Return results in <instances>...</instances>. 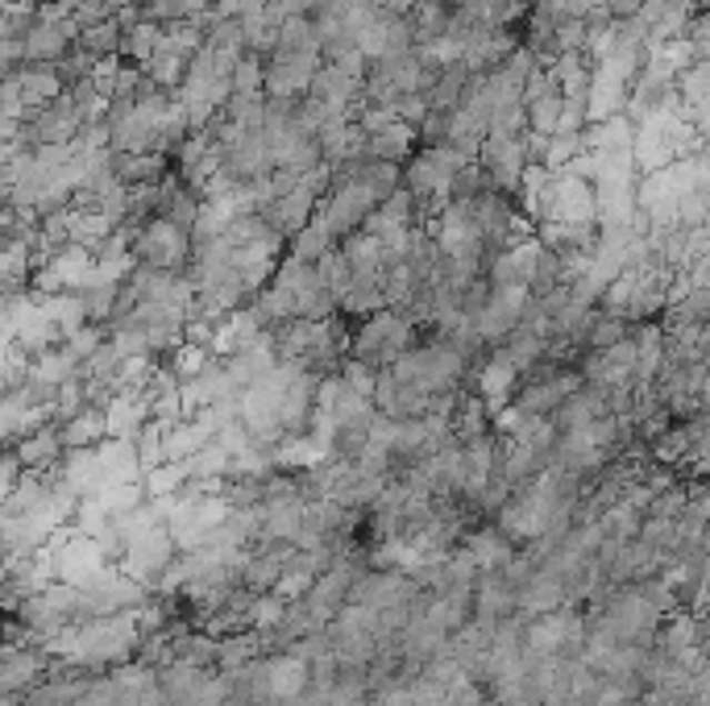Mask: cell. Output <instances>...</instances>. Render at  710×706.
<instances>
[{
  "instance_id": "cell-4",
  "label": "cell",
  "mask_w": 710,
  "mask_h": 706,
  "mask_svg": "<svg viewBox=\"0 0 710 706\" xmlns=\"http://www.w3.org/2000/svg\"><path fill=\"white\" fill-rule=\"evenodd\" d=\"M549 341H544V337H540V332H532V329H511L503 337V341H499V346L490 349V354H499V358L507 361V366H511V370H516V375H528V370H532V366H537V361H544L549 358Z\"/></svg>"
},
{
  "instance_id": "cell-5",
  "label": "cell",
  "mask_w": 710,
  "mask_h": 706,
  "mask_svg": "<svg viewBox=\"0 0 710 706\" xmlns=\"http://www.w3.org/2000/svg\"><path fill=\"white\" fill-rule=\"evenodd\" d=\"M63 449H96L100 440H109V424H104V408L100 404H83L71 420L59 424Z\"/></svg>"
},
{
  "instance_id": "cell-3",
  "label": "cell",
  "mask_w": 710,
  "mask_h": 706,
  "mask_svg": "<svg viewBox=\"0 0 710 706\" xmlns=\"http://www.w3.org/2000/svg\"><path fill=\"white\" fill-rule=\"evenodd\" d=\"M516 387H520V375H516L499 354H487V358L478 361L473 382H470V391L478 395L490 411L507 408V404H511V395H516Z\"/></svg>"
},
{
  "instance_id": "cell-9",
  "label": "cell",
  "mask_w": 710,
  "mask_h": 706,
  "mask_svg": "<svg viewBox=\"0 0 710 706\" xmlns=\"http://www.w3.org/2000/svg\"><path fill=\"white\" fill-rule=\"evenodd\" d=\"M403 17L411 26V42H432V38H441L449 30V9L441 0H416Z\"/></svg>"
},
{
  "instance_id": "cell-7",
  "label": "cell",
  "mask_w": 710,
  "mask_h": 706,
  "mask_svg": "<svg viewBox=\"0 0 710 706\" xmlns=\"http://www.w3.org/2000/svg\"><path fill=\"white\" fill-rule=\"evenodd\" d=\"M337 250H341V258L349 262V275H382V237L366 233V229H358V233H349L346 241H337Z\"/></svg>"
},
{
  "instance_id": "cell-13",
  "label": "cell",
  "mask_w": 710,
  "mask_h": 706,
  "mask_svg": "<svg viewBox=\"0 0 710 706\" xmlns=\"http://www.w3.org/2000/svg\"><path fill=\"white\" fill-rule=\"evenodd\" d=\"M183 483H188V466H183V461H162L154 470H142L146 499H167V495H174Z\"/></svg>"
},
{
  "instance_id": "cell-11",
  "label": "cell",
  "mask_w": 710,
  "mask_h": 706,
  "mask_svg": "<svg viewBox=\"0 0 710 706\" xmlns=\"http://www.w3.org/2000/svg\"><path fill=\"white\" fill-rule=\"evenodd\" d=\"M76 47L88 54V59H117L121 54V26L117 21H100V26H88V30L76 33Z\"/></svg>"
},
{
  "instance_id": "cell-8",
  "label": "cell",
  "mask_w": 710,
  "mask_h": 706,
  "mask_svg": "<svg viewBox=\"0 0 710 706\" xmlns=\"http://www.w3.org/2000/svg\"><path fill=\"white\" fill-rule=\"evenodd\" d=\"M473 71L466 63H453V67H444L441 76L432 79L428 83V92H424V100H428V109L432 112H453L458 109V100H461V88H466V79H470Z\"/></svg>"
},
{
  "instance_id": "cell-15",
  "label": "cell",
  "mask_w": 710,
  "mask_h": 706,
  "mask_svg": "<svg viewBox=\"0 0 710 706\" xmlns=\"http://www.w3.org/2000/svg\"><path fill=\"white\" fill-rule=\"evenodd\" d=\"M229 88H233V96H262V59L246 50L229 76Z\"/></svg>"
},
{
  "instance_id": "cell-6",
  "label": "cell",
  "mask_w": 710,
  "mask_h": 706,
  "mask_svg": "<svg viewBox=\"0 0 710 706\" xmlns=\"http://www.w3.org/2000/svg\"><path fill=\"white\" fill-rule=\"evenodd\" d=\"M416 146H420V141H416V126L394 121V126H387V129H379V133H370V138H366V158H379V162H394V167H403Z\"/></svg>"
},
{
  "instance_id": "cell-1",
  "label": "cell",
  "mask_w": 710,
  "mask_h": 706,
  "mask_svg": "<svg viewBox=\"0 0 710 706\" xmlns=\"http://www.w3.org/2000/svg\"><path fill=\"white\" fill-rule=\"evenodd\" d=\"M416 341H420V329H416L411 320H403L394 308H379V312H370L349 325L346 354L366 361V366H374V370H387V366H394Z\"/></svg>"
},
{
  "instance_id": "cell-14",
  "label": "cell",
  "mask_w": 710,
  "mask_h": 706,
  "mask_svg": "<svg viewBox=\"0 0 710 706\" xmlns=\"http://www.w3.org/2000/svg\"><path fill=\"white\" fill-rule=\"evenodd\" d=\"M557 287H566L561 282V258L549 246H540L537 258H532V275H528V296H549Z\"/></svg>"
},
{
  "instance_id": "cell-12",
  "label": "cell",
  "mask_w": 710,
  "mask_h": 706,
  "mask_svg": "<svg viewBox=\"0 0 710 706\" xmlns=\"http://www.w3.org/2000/svg\"><path fill=\"white\" fill-rule=\"evenodd\" d=\"M158 50V26L154 21H138V26H129L126 33H121V54H129V63L133 67H146L150 59H154Z\"/></svg>"
},
{
  "instance_id": "cell-2",
  "label": "cell",
  "mask_w": 710,
  "mask_h": 706,
  "mask_svg": "<svg viewBox=\"0 0 710 706\" xmlns=\"http://www.w3.org/2000/svg\"><path fill=\"white\" fill-rule=\"evenodd\" d=\"M129 258L138 262V267H154V270H179L188 267L191 258V233H183L179 225L171 220H146L142 229H133L129 237Z\"/></svg>"
},
{
  "instance_id": "cell-16",
  "label": "cell",
  "mask_w": 710,
  "mask_h": 706,
  "mask_svg": "<svg viewBox=\"0 0 710 706\" xmlns=\"http://www.w3.org/2000/svg\"><path fill=\"white\" fill-rule=\"evenodd\" d=\"M444 9H449V13H453V9H466V4H470V0H441Z\"/></svg>"
},
{
  "instance_id": "cell-10",
  "label": "cell",
  "mask_w": 710,
  "mask_h": 706,
  "mask_svg": "<svg viewBox=\"0 0 710 706\" xmlns=\"http://www.w3.org/2000/svg\"><path fill=\"white\" fill-rule=\"evenodd\" d=\"M628 332H631L628 316L594 308V312H590V325H586V332H582V349H611L616 341H623Z\"/></svg>"
}]
</instances>
